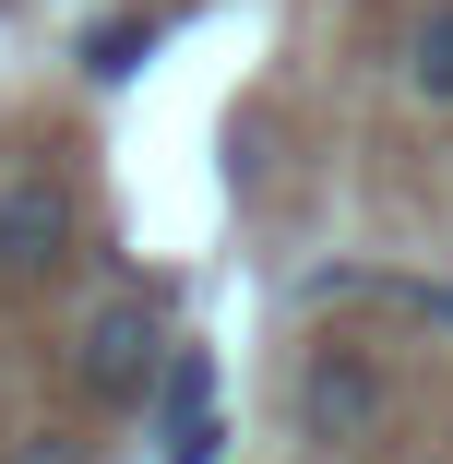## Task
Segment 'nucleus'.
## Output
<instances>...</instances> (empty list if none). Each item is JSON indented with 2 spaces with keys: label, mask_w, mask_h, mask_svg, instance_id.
Here are the masks:
<instances>
[{
  "label": "nucleus",
  "mask_w": 453,
  "mask_h": 464,
  "mask_svg": "<svg viewBox=\"0 0 453 464\" xmlns=\"http://www.w3.org/2000/svg\"><path fill=\"white\" fill-rule=\"evenodd\" d=\"M72 382L96 393V405H143L155 382H167V310L132 286V298H108L96 322H84V345H72Z\"/></svg>",
  "instance_id": "obj_1"
},
{
  "label": "nucleus",
  "mask_w": 453,
  "mask_h": 464,
  "mask_svg": "<svg viewBox=\"0 0 453 464\" xmlns=\"http://www.w3.org/2000/svg\"><path fill=\"white\" fill-rule=\"evenodd\" d=\"M72 250H84V203H72V179L13 167V179H0V286H48Z\"/></svg>",
  "instance_id": "obj_2"
},
{
  "label": "nucleus",
  "mask_w": 453,
  "mask_h": 464,
  "mask_svg": "<svg viewBox=\"0 0 453 464\" xmlns=\"http://www.w3.org/2000/svg\"><path fill=\"white\" fill-rule=\"evenodd\" d=\"M394 417V382H382V357L370 345H310V369H299V440H370Z\"/></svg>",
  "instance_id": "obj_3"
},
{
  "label": "nucleus",
  "mask_w": 453,
  "mask_h": 464,
  "mask_svg": "<svg viewBox=\"0 0 453 464\" xmlns=\"http://www.w3.org/2000/svg\"><path fill=\"white\" fill-rule=\"evenodd\" d=\"M406 83L429 108H453V0H429L418 13V36H406Z\"/></svg>",
  "instance_id": "obj_4"
},
{
  "label": "nucleus",
  "mask_w": 453,
  "mask_h": 464,
  "mask_svg": "<svg viewBox=\"0 0 453 464\" xmlns=\"http://www.w3.org/2000/svg\"><path fill=\"white\" fill-rule=\"evenodd\" d=\"M143 60H155V24L143 13H108L96 36H84V83H132Z\"/></svg>",
  "instance_id": "obj_5"
},
{
  "label": "nucleus",
  "mask_w": 453,
  "mask_h": 464,
  "mask_svg": "<svg viewBox=\"0 0 453 464\" xmlns=\"http://www.w3.org/2000/svg\"><path fill=\"white\" fill-rule=\"evenodd\" d=\"M25 464H72V452H25Z\"/></svg>",
  "instance_id": "obj_6"
}]
</instances>
